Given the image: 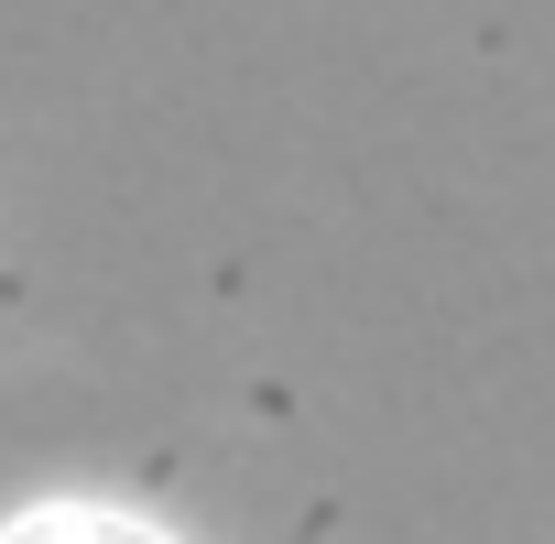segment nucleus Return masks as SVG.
I'll use <instances>...</instances> for the list:
<instances>
[{
	"label": "nucleus",
	"mask_w": 555,
	"mask_h": 544,
	"mask_svg": "<svg viewBox=\"0 0 555 544\" xmlns=\"http://www.w3.org/2000/svg\"><path fill=\"white\" fill-rule=\"evenodd\" d=\"M0 544H164V533H142L120 511H88V501H44V511H23Z\"/></svg>",
	"instance_id": "nucleus-1"
}]
</instances>
